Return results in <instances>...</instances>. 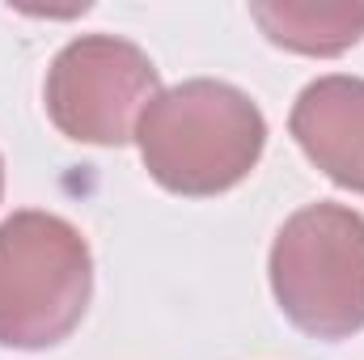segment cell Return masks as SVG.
<instances>
[{"instance_id":"1","label":"cell","mask_w":364,"mask_h":360,"mask_svg":"<svg viewBox=\"0 0 364 360\" xmlns=\"http://www.w3.org/2000/svg\"><path fill=\"white\" fill-rule=\"evenodd\" d=\"M136 144L157 186L208 199L250 179L267 149V119L237 85L195 77L144 106Z\"/></svg>"},{"instance_id":"2","label":"cell","mask_w":364,"mask_h":360,"mask_svg":"<svg viewBox=\"0 0 364 360\" xmlns=\"http://www.w3.org/2000/svg\"><path fill=\"white\" fill-rule=\"evenodd\" d=\"M93 297V255L81 229L55 212L0 221V348L43 352L64 344Z\"/></svg>"},{"instance_id":"3","label":"cell","mask_w":364,"mask_h":360,"mask_svg":"<svg viewBox=\"0 0 364 360\" xmlns=\"http://www.w3.org/2000/svg\"><path fill=\"white\" fill-rule=\"evenodd\" d=\"M275 305L309 339L364 331V216L343 203H309L284 221L267 259Z\"/></svg>"},{"instance_id":"4","label":"cell","mask_w":364,"mask_h":360,"mask_svg":"<svg viewBox=\"0 0 364 360\" xmlns=\"http://www.w3.org/2000/svg\"><path fill=\"white\" fill-rule=\"evenodd\" d=\"M161 93L153 60L114 34L73 38L47 68V115L77 144H127L144 106Z\"/></svg>"},{"instance_id":"5","label":"cell","mask_w":364,"mask_h":360,"mask_svg":"<svg viewBox=\"0 0 364 360\" xmlns=\"http://www.w3.org/2000/svg\"><path fill=\"white\" fill-rule=\"evenodd\" d=\"M288 132L343 191L364 195V77H318L292 102Z\"/></svg>"},{"instance_id":"6","label":"cell","mask_w":364,"mask_h":360,"mask_svg":"<svg viewBox=\"0 0 364 360\" xmlns=\"http://www.w3.org/2000/svg\"><path fill=\"white\" fill-rule=\"evenodd\" d=\"M250 17L275 47L296 55H343L364 38V4L343 0H259Z\"/></svg>"},{"instance_id":"7","label":"cell","mask_w":364,"mask_h":360,"mask_svg":"<svg viewBox=\"0 0 364 360\" xmlns=\"http://www.w3.org/2000/svg\"><path fill=\"white\" fill-rule=\"evenodd\" d=\"M0 195H4V162H0Z\"/></svg>"}]
</instances>
